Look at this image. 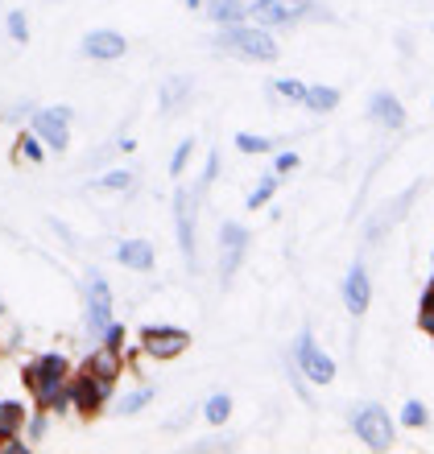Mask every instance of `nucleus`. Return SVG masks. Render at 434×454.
Returning a JSON list of instances; mask_svg holds the SVG:
<instances>
[{
  "label": "nucleus",
  "instance_id": "nucleus-37",
  "mask_svg": "<svg viewBox=\"0 0 434 454\" xmlns=\"http://www.w3.org/2000/svg\"><path fill=\"white\" fill-rule=\"evenodd\" d=\"M42 434H46V409H42V413H37V418L29 421V438H34V442L42 438Z\"/></svg>",
  "mask_w": 434,
  "mask_h": 454
},
{
  "label": "nucleus",
  "instance_id": "nucleus-1",
  "mask_svg": "<svg viewBox=\"0 0 434 454\" xmlns=\"http://www.w3.org/2000/svg\"><path fill=\"white\" fill-rule=\"evenodd\" d=\"M219 46L228 50V54H236V59H249V62H278V42L269 37L265 25H244V21L224 25Z\"/></svg>",
  "mask_w": 434,
  "mask_h": 454
},
{
  "label": "nucleus",
  "instance_id": "nucleus-26",
  "mask_svg": "<svg viewBox=\"0 0 434 454\" xmlns=\"http://www.w3.org/2000/svg\"><path fill=\"white\" fill-rule=\"evenodd\" d=\"M129 186H133V174H129V169H112V174L91 182V191H129Z\"/></svg>",
  "mask_w": 434,
  "mask_h": 454
},
{
  "label": "nucleus",
  "instance_id": "nucleus-40",
  "mask_svg": "<svg viewBox=\"0 0 434 454\" xmlns=\"http://www.w3.org/2000/svg\"><path fill=\"white\" fill-rule=\"evenodd\" d=\"M422 306H434V286L426 289V298H422Z\"/></svg>",
  "mask_w": 434,
  "mask_h": 454
},
{
  "label": "nucleus",
  "instance_id": "nucleus-34",
  "mask_svg": "<svg viewBox=\"0 0 434 454\" xmlns=\"http://www.w3.org/2000/svg\"><path fill=\"white\" fill-rule=\"evenodd\" d=\"M216 178H219V153L211 149V153H207V169H203V186H211Z\"/></svg>",
  "mask_w": 434,
  "mask_h": 454
},
{
  "label": "nucleus",
  "instance_id": "nucleus-21",
  "mask_svg": "<svg viewBox=\"0 0 434 454\" xmlns=\"http://www.w3.org/2000/svg\"><path fill=\"white\" fill-rule=\"evenodd\" d=\"M302 104H306L311 112H331L339 104V91H335V87H323V83L306 87V99H302Z\"/></svg>",
  "mask_w": 434,
  "mask_h": 454
},
{
  "label": "nucleus",
  "instance_id": "nucleus-39",
  "mask_svg": "<svg viewBox=\"0 0 434 454\" xmlns=\"http://www.w3.org/2000/svg\"><path fill=\"white\" fill-rule=\"evenodd\" d=\"M133 137H121V141H116V149H121V153H133Z\"/></svg>",
  "mask_w": 434,
  "mask_h": 454
},
{
  "label": "nucleus",
  "instance_id": "nucleus-38",
  "mask_svg": "<svg viewBox=\"0 0 434 454\" xmlns=\"http://www.w3.org/2000/svg\"><path fill=\"white\" fill-rule=\"evenodd\" d=\"M418 323H422V331L434 335V306H422V318H418Z\"/></svg>",
  "mask_w": 434,
  "mask_h": 454
},
{
  "label": "nucleus",
  "instance_id": "nucleus-22",
  "mask_svg": "<svg viewBox=\"0 0 434 454\" xmlns=\"http://www.w3.org/2000/svg\"><path fill=\"white\" fill-rule=\"evenodd\" d=\"M203 418L211 421V426H224V421L232 418V396H228V393H216V396H207V405H203Z\"/></svg>",
  "mask_w": 434,
  "mask_h": 454
},
{
  "label": "nucleus",
  "instance_id": "nucleus-8",
  "mask_svg": "<svg viewBox=\"0 0 434 454\" xmlns=\"http://www.w3.org/2000/svg\"><path fill=\"white\" fill-rule=\"evenodd\" d=\"M368 301H373V281H368V269H364V261H356L348 269V277H343V306H348L351 318H364Z\"/></svg>",
  "mask_w": 434,
  "mask_h": 454
},
{
  "label": "nucleus",
  "instance_id": "nucleus-2",
  "mask_svg": "<svg viewBox=\"0 0 434 454\" xmlns=\"http://www.w3.org/2000/svg\"><path fill=\"white\" fill-rule=\"evenodd\" d=\"M294 359H298V376H306L311 384H331L335 380V359L314 343L311 326H302L298 339H294Z\"/></svg>",
  "mask_w": 434,
  "mask_h": 454
},
{
  "label": "nucleus",
  "instance_id": "nucleus-9",
  "mask_svg": "<svg viewBox=\"0 0 434 454\" xmlns=\"http://www.w3.org/2000/svg\"><path fill=\"white\" fill-rule=\"evenodd\" d=\"M108 396H112V388H104L91 372H79V376L71 380V409H79L83 418L99 413V405H104Z\"/></svg>",
  "mask_w": 434,
  "mask_h": 454
},
{
  "label": "nucleus",
  "instance_id": "nucleus-33",
  "mask_svg": "<svg viewBox=\"0 0 434 454\" xmlns=\"http://www.w3.org/2000/svg\"><path fill=\"white\" fill-rule=\"evenodd\" d=\"M273 169H278V174H294V169H298V153H278L273 157Z\"/></svg>",
  "mask_w": 434,
  "mask_h": 454
},
{
  "label": "nucleus",
  "instance_id": "nucleus-27",
  "mask_svg": "<svg viewBox=\"0 0 434 454\" xmlns=\"http://www.w3.org/2000/svg\"><path fill=\"white\" fill-rule=\"evenodd\" d=\"M278 182H281V174H269V178H261V186H256L253 194H249V211H256V207H265L273 194H278Z\"/></svg>",
  "mask_w": 434,
  "mask_h": 454
},
{
  "label": "nucleus",
  "instance_id": "nucleus-15",
  "mask_svg": "<svg viewBox=\"0 0 434 454\" xmlns=\"http://www.w3.org/2000/svg\"><path fill=\"white\" fill-rule=\"evenodd\" d=\"M37 401V409H46V413H67L71 409V380H54V384H34L29 388Z\"/></svg>",
  "mask_w": 434,
  "mask_h": 454
},
{
  "label": "nucleus",
  "instance_id": "nucleus-25",
  "mask_svg": "<svg viewBox=\"0 0 434 454\" xmlns=\"http://www.w3.org/2000/svg\"><path fill=\"white\" fill-rule=\"evenodd\" d=\"M17 145H21V157H25V161H34V166H42V161H46V145H42V137H37L34 129L21 132V141H17Z\"/></svg>",
  "mask_w": 434,
  "mask_h": 454
},
{
  "label": "nucleus",
  "instance_id": "nucleus-16",
  "mask_svg": "<svg viewBox=\"0 0 434 454\" xmlns=\"http://www.w3.org/2000/svg\"><path fill=\"white\" fill-rule=\"evenodd\" d=\"M116 261L124 264V269H137V273H149L157 264V252L149 239H124L121 248H116Z\"/></svg>",
  "mask_w": 434,
  "mask_h": 454
},
{
  "label": "nucleus",
  "instance_id": "nucleus-32",
  "mask_svg": "<svg viewBox=\"0 0 434 454\" xmlns=\"http://www.w3.org/2000/svg\"><path fill=\"white\" fill-rule=\"evenodd\" d=\"M99 339H104V347H112V351H124V339H129V331H124L121 323H108L104 331H99Z\"/></svg>",
  "mask_w": 434,
  "mask_h": 454
},
{
  "label": "nucleus",
  "instance_id": "nucleus-6",
  "mask_svg": "<svg viewBox=\"0 0 434 454\" xmlns=\"http://www.w3.org/2000/svg\"><path fill=\"white\" fill-rule=\"evenodd\" d=\"M244 248H249V227L244 223H224L219 227V277H224V286H228L232 273L241 269Z\"/></svg>",
  "mask_w": 434,
  "mask_h": 454
},
{
  "label": "nucleus",
  "instance_id": "nucleus-23",
  "mask_svg": "<svg viewBox=\"0 0 434 454\" xmlns=\"http://www.w3.org/2000/svg\"><path fill=\"white\" fill-rule=\"evenodd\" d=\"M236 149L241 153H249V157H261V153H273V141L269 137H256V132H236Z\"/></svg>",
  "mask_w": 434,
  "mask_h": 454
},
{
  "label": "nucleus",
  "instance_id": "nucleus-31",
  "mask_svg": "<svg viewBox=\"0 0 434 454\" xmlns=\"http://www.w3.org/2000/svg\"><path fill=\"white\" fill-rule=\"evenodd\" d=\"M273 91H278V96H286V99H294V104H302V99H306V83H298V79H278V83H273Z\"/></svg>",
  "mask_w": 434,
  "mask_h": 454
},
{
  "label": "nucleus",
  "instance_id": "nucleus-3",
  "mask_svg": "<svg viewBox=\"0 0 434 454\" xmlns=\"http://www.w3.org/2000/svg\"><path fill=\"white\" fill-rule=\"evenodd\" d=\"M314 12V0H253L249 4V17L265 29H286V25H298Z\"/></svg>",
  "mask_w": 434,
  "mask_h": 454
},
{
  "label": "nucleus",
  "instance_id": "nucleus-20",
  "mask_svg": "<svg viewBox=\"0 0 434 454\" xmlns=\"http://www.w3.org/2000/svg\"><path fill=\"white\" fill-rule=\"evenodd\" d=\"M25 426V405L21 401H0V442Z\"/></svg>",
  "mask_w": 434,
  "mask_h": 454
},
{
  "label": "nucleus",
  "instance_id": "nucleus-18",
  "mask_svg": "<svg viewBox=\"0 0 434 454\" xmlns=\"http://www.w3.org/2000/svg\"><path fill=\"white\" fill-rule=\"evenodd\" d=\"M203 9L216 25H232V21H244V17H249V4H244V0H203Z\"/></svg>",
  "mask_w": 434,
  "mask_h": 454
},
{
  "label": "nucleus",
  "instance_id": "nucleus-41",
  "mask_svg": "<svg viewBox=\"0 0 434 454\" xmlns=\"http://www.w3.org/2000/svg\"><path fill=\"white\" fill-rule=\"evenodd\" d=\"M186 4H191V9H199V4H203V0H186Z\"/></svg>",
  "mask_w": 434,
  "mask_h": 454
},
{
  "label": "nucleus",
  "instance_id": "nucleus-24",
  "mask_svg": "<svg viewBox=\"0 0 434 454\" xmlns=\"http://www.w3.org/2000/svg\"><path fill=\"white\" fill-rule=\"evenodd\" d=\"M401 426H410V430H426L430 426V413H426L422 401H406L401 405Z\"/></svg>",
  "mask_w": 434,
  "mask_h": 454
},
{
  "label": "nucleus",
  "instance_id": "nucleus-43",
  "mask_svg": "<svg viewBox=\"0 0 434 454\" xmlns=\"http://www.w3.org/2000/svg\"><path fill=\"white\" fill-rule=\"evenodd\" d=\"M430 286H434V273H430Z\"/></svg>",
  "mask_w": 434,
  "mask_h": 454
},
{
  "label": "nucleus",
  "instance_id": "nucleus-11",
  "mask_svg": "<svg viewBox=\"0 0 434 454\" xmlns=\"http://www.w3.org/2000/svg\"><path fill=\"white\" fill-rule=\"evenodd\" d=\"M194 194L191 191H178L174 194V227H178V248H182V261L194 269Z\"/></svg>",
  "mask_w": 434,
  "mask_h": 454
},
{
  "label": "nucleus",
  "instance_id": "nucleus-28",
  "mask_svg": "<svg viewBox=\"0 0 434 454\" xmlns=\"http://www.w3.org/2000/svg\"><path fill=\"white\" fill-rule=\"evenodd\" d=\"M191 153H194V141L186 137V141L174 149V157H170V178H182V174H186V166H191Z\"/></svg>",
  "mask_w": 434,
  "mask_h": 454
},
{
  "label": "nucleus",
  "instance_id": "nucleus-17",
  "mask_svg": "<svg viewBox=\"0 0 434 454\" xmlns=\"http://www.w3.org/2000/svg\"><path fill=\"white\" fill-rule=\"evenodd\" d=\"M376 124H385V129H406V108H401V99L393 91H376L373 104H368Z\"/></svg>",
  "mask_w": 434,
  "mask_h": 454
},
{
  "label": "nucleus",
  "instance_id": "nucleus-4",
  "mask_svg": "<svg viewBox=\"0 0 434 454\" xmlns=\"http://www.w3.org/2000/svg\"><path fill=\"white\" fill-rule=\"evenodd\" d=\"M351 430L368 450H389L393 446V418L381 405H360L351 413Z\"/></svg>",
  "mask_w": 434,
  "mask_h": 454
},
{
  "label": "nucleus",
  "instance_id": "nucleus-42",
  "mask_svg": "<svg viewBox=\"0 0 434 454\" xmlns=\"http://www.w3.org/2000/svg\"><path fill=\"white\" fill-rule=\"evenodd\" d=\"M0 314H4V301H0Z\"/></svg>",
  "mask_w": 434,
  "mask_h": 454
},
{
  "label": "nucleus",
  "instance_id": "nucleus-36",
  "mask_svg": "<svg viewBox=\"0 0 434 454\" xmlns=\"http://www.w3.org/2000/svg\"><path fill=\"white\" fill-rule=\"evenodd\" d=\"M0 450H4V454H29L34 446H29V442H17V434H12V438H4V442H0Z\"/></svg>",
  "mask_w": 434,
  "mask_h": 454
},
{
  "label": "nucleus",
  "instance_id": "nucleus-7",
  "mask_svg": "<svg viewBox=\"0 0 434 454\" xmlns=\"http://www.w3.org/2000/svg\"><path fill=\"white\" fill-rule=\"evenodd\" d=\"M34 132L46 141V149H67L71 145V108L34 112Z\"/></svg>",
  "mask_w": 434,
  "mask_h": 454
},
{
  "label": "nucleus",
  "instance_id": "nucleus-12",
  "mask_svg": "<svg viewBox=\"0 0 434 454\" xmlns=\"http://www.w3.org/2000/svg\"><path fill=\"white\" fill-rule=\"evenodd\" d=\"M83 54L87 59H99V62H116L129 54V42H124L116 29H91L83 37Z\"/></svg>",
  "mask_w": 434,
  "mask_h": 454
},
{
  "label": "nucleus",
  "instance_id": "nucleus-14",
  "mask_svg": "<svg viewBox=\"0 0 434 454\" xmlns=\"http://www.w3.org/2000/svg\"><path fill=\"white\" fill-rule=\"evenodd\" d=\"M87 372H91V376H96L104 388H112V384H116V376L124 372L121 351H112V347L99 343V351H91V359H87Z\"/></svg>",
  "mask_w": 434,
  "mask_h": 454
},
{
  "label": "nucleus",
  "instance_id": "nucleus-5",
  "mask_svg": "<svg viewBox=\"0 0 434 454\" xmlns=\"http://www.w3.org/2000/svg\"><path fill=\"white\" fill-rule=\"evenodd\" d=\"M141 347L154 359H178L191 347V335L178 326H141Z\"/></svg>",
  "mask_w": 434,
  "mask_h": 454
},
{
  "label": "nucleus",
  "instance_id": "nucleus-35",
  "mask_svg": "<svg viewBox=\"0 0 434 454\" xmlns=\"http://www.w3.org/2000/svg\"><path fill=\"white\" fill-rule=\"evenodd\" d=\"M194 450H236V442H232V438H207V442H199Z\"/></svg>",
  "mask_w": 434,
  "mask_h": 454
},
{
  "label": "nucleus",
  "instance_id": "nucleus-19",
  "mask_svg": "<svg viewBox=\"0 0 434 454\" xmlns=\"http://www.w3.org/2000/svg\"><path fill=\"white\" fill-rule=\"evenodd\" d=\"M194 83L186 79V74H174V79H166V87H162V108L166 112H178L186 99H191Z\"/></svg>",
  "mask_w": 434,
  "mask_h": 454
},
{
  "label": "nucleus",
  "instance_id": "nucleus-13",
  "mask_svg": "<svg viewBox=\"0 0 434 454\" xmlns=\"http://www.w3.org/2000/svg\"><path fill=\"white\" fill-rule=\"evenodd\" d=\"M67 376H71V364H67V356H59V351H50V356L34 359V364L25 368V388H34V384L67 380Z\"/></svg>",
  "mask_w": 434,
  "mask_h": 454
},
{
  "label": "nucleus",
  "instance_id": "nucleus-10",
  "mask_svg": "<svg viewBox=\"0 0 434 454\" xmlns=\"http://www.w3.org/2000/svg\"><path fill=\"white\" fill-rule=\"evenodd\" d=\"M108 323H112V289L99 273H91V281H87V326L99 335Z\"/></svg>",
  "mask_w": 434,
  "mask_h": 454
},
{
  "label": "nucleus",
  "instance_id": "nucleus-30",
  "mask_svg": "<svg viewBox=\"0 0 434 454\" xmlns=\"http://www.w3.org/2000/svg\"><path fill=\"white\" fill-rule=\"evenodd\" d=\"M9 37L17 42V46H25V42H29V21H25V12H21V9L9 12Z\"/></svg>",
  "mask_w": 434,
  "mask_h": 454
},
{
  "label": "nucleus",
  "instance_id": "nucleus-29",
  "mask_svg": "<svg viewBox=\"0 0 434 454\" xmlns=\"http://www.w3.org/2000/svg\"><path fill=\"white\" fill-rule=\"evenodd\" d=\"M149 401H154V388H137V393H129L121 401V413H141Z\"/></svg>",
  "mask_w": 434,
  "mask_h": 454
}]
</instances>
